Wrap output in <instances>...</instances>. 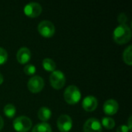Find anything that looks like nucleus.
Returning <instances> with one entry per match:
<instances>
[{
	"label": "nucleus",
	"mask_w": 132,
	"mask_h": 132,
	"mask_svg": "<svg viewBox=\"0 0 132 132\" xmlns=\"http://www.w3.org/2000/svg\"><path fill=\"white\" fill-rule=\"evenodd\" d=\"M63 96H64L65 101L68 104H74L80 101L81 97V94H80L79 88L77 86L70 85L65 89Z\"/></svg>",
	"instance_id": "2"
},
{
	"label": "nucleus",
	"mask_w": 132,
	"mask_h": 132,
	"mask_svg": "<svg viewBox=\"0 0 132 132\" xmlns=\"http://www.w3.org/2000/svg\"><path fill=\"white\" fill-rule=\"evenodd\" d=\"M98 104L97 99L92 95H88L85 97L82 102L83 108L87 111H94Z\"/></svg>",
	"instance_id": "10"
},
{
	"label": "nucleus",
	"mask_w": 132,
	"mask_h": 132,
	"mask_svg": "<svg viewBox=\"0 0 132 132\" xmlns=\"http://www.w3.org/2000/svg\"><path fill=\"white\" fill-rule=\"evenodd\" d=\"M32 127V121L27 116H19L13 121V128L19 132L28 131Z\"/></svg>",
	"instance_id": "3"
},
{
	"label": "nucleus",
	"mask_w": 132,
	"mask_h": 132,
	"mask_svg": "<svg viewBox=\"0 0 132 132\" xmlns=\"http://www.w3.org/2000/svg\"><path fill=\"white\" fill-rule=\"evenodd\" d=\"M36 71V68L33 64H27L24 67V72L27 75H33Z\"/></svg>",
	"instance_id": "19"
},
{
	"label": "nucleus",
	"mask_w": 132,
	"mask_h": 132,
	"mask_svg": "<svg viewBox=\"0 0 132 132\" xmlns=\"http://www.w3.org/2000/svg\"><path fill=\"white\" fill-rule=\"evenodd\" d=\"M118 108H119L118 103L114 99L107 100L103 105V109L104 113L108 115H112L116 114L118 110Z\"/></svg>",
	"instance_id": "11"
},
{
	"label": "nucleus",
	"mask_w": 132,
	"mask_h": 132,
	"mask_svg": "<svg viewBox=\"0 0 132 132\" xmlns=\"http://www.w3.org/2000/svg\"><path fill=\"white\" fill-rule=\"evenodd\" d=\"M8 59V53L3 48L0 47V64H3L7 61Z\"/></svg>",
	"instance_id": "20"
},
{
	"label": "nucleus",
	"mask_w": 132,
	"mask_h": 132,
	"mask_svg": "<svg viewBox=\"0 0 132 132\" xmlns=\"http://www.w3.org/2000/svg\"><path fill=\"white\" fill-rule=\"evenodd\" d=\"M73 126L72 118L67 114H61L57 119V127L62 132L69 131Z\"/></svg>",
	"instance_id": "9"
},
{
	"label": "nucleus",
	"mask_w": 132,
	"mask_h": 132,
	"mask_svg": "<svg viewBox=\"0 0 132 132\" xmlns=\"http://www.w3.org/2000/svg\"><path fill=\"white\" fill-rule=\"evenodd\" d=\"M84 132H102V125L96 118L87 119L84 125Z\"/></svg>",
	"instance_id": "7"
},
{
	"label": "nucleus",
	"mask_w": 132,
	"mask_h": 132,
	"mask_svg": "<svg viewBox=\"0 0 132 132\" xmlns=\"http://www.w3.org/2000/svg\"><path fill=\"white\" fill-rule=\"evenodd\" d=\"M16 58H17V60L19 61V63H27L31 58V52H30L29 49L26 46L21 47L17 52Z\"/></svg>",
	"instance_id": "12"
},
{
	"label": "nucleus",
	"mask_w": 132,
	"mask_h": 132,
	"mask_svg": "<svg viewBox=\"0 0 132 132\" xmlns=\"http://www.w3.org/2000/svg\"><path fill=\"white\" fill-rule=\"evenodd\" d=\"M16 108L12 104H7L4 107V113L9 118H12L15 114Z\"/></svg>",
	"instance_id": "18"
},
{
	"label": "nucleus",
	"mask_w": 132,
	"mask_h": 132,
	"mask_svg": "<svg viewBox=\"0 0 132 132\" xmlns=\"http://www.w3.org/2000/svg\"><path fill=\"white\" fill-rule=\"evenodd\" d=\"M38 31L44 37H51L55 32L54 24L49 20H43L38 25Z\"/></svg>",
	"instance_id": "5"
},
{
	"label": "nucleus",
	"mask_w": 132,
	"mask_h": 132,
	"mask_svg": "<svg viewBox=\"0 0 132 132\" xmlns=\"http://www.w3.org/2000/svg\"><path fill=\"white\" fill-rule=\"evenodd\" d=\"M24 12L29 17H37L42 12V6L39 3L36 2H29L24 7Z\"/></svg>",
	"instance_id": "8"
},
{
	"label": "nucleus",
	"mask_w": 132,
	"mask_h": 132,
	"mask_svg": "<svg viewBox=\"0 0 132 132\" xmlns=\"http://www.w3.org/2000/svg\"><path fill=\"white\" fill-rule=\"evenodd\" d=\"M129 131V129L128 128L127 125H120L118 128H117V132H128Z\"/></svg>",
	"instance_id": "22"
},
{
	"label": "nucleus",
	"mask_w": 132,
	"mask_h": 132,
	"mask_svg": "<svg viewBox=\"0 0 132 132\" xmlns=\"http://www.w3.org/2000/svg\"><path fill=\"white\" fill-rule=\"evenodd\" d=\"M123 59L125 63L128 65H131L132 63V46L129 45L123 53Z\"/></svg>",
	"instance_id": "16"
},
{
	"label": "nucleus",
	"mask_w": 132,
	"mask_h": 132,
	"mask_svg": "<svg viewBox=\"0 0 132 132\" xmlns=\"http://www.w3.org/2000/svg\"><path fill=\"white\" fill-rule=\"evenodd\" d=\"M32 132H52V129L48 123L41 122L36 124L33 127Z\"/></svg>",
	"instance_id": "14"
},
{
	"label": "nucleus",
	"mask_w": 132,
	"mask_h": 132,
	"mask_svg": "<svg viewBox=\"0 0 132 132\" xmlns=\"http://www.w3.org/2000/svg\"><path fill=\"white\" fill-rule=\"evenodd\" d=\"M101 125H103L108 129H112L115 125V121L111 117H103L101 120Z\"/></svg>",
	"instance_id": "17"
},
{
	"label": "nucleus",
	"mask_w": 132,
	"mask_h": 132,
	"mask_svg": "<svg viewBox=\"0 0 132 132\" xmlns=\"http://www.w3.org/2000/svg\"><path fill=\"white\" fill-rule=\"evenodd\" d=\"M2 82H3V76H2V74L0 73V84H1Z\"/></svg>",
	"instance_id": "25"
},
{
	"label": "nucleus",
	"mask_w": 132,
	"mask_h": 132,
	"mask_svg": "<svg viewBox=\"0 0 132 132\" xmlns=\"http://www.w3.org/2000/svg\"><path fill=\"white\" fill-rule=\"evenodd\" d=\"M27 87L31 92L38 93L44 87V80L40 76L35 75L29 80Z\"/></svg>",
	"instance_id": "6"
},
{
	"label": "nucleus",
	"mask_w": 132,
	"mask_h": 132,
	"mask_svg": "<svg viewBox=\"0 0 132 132\" xmlns=\"http://www.w3.org/2000/svg\"><path fill=\"white\" fill-rule=\"evenodd\" d=\"M50 82L52 87L55 89H60L66 83L65 74L60 70H55L50 76Z\"/></svg>",
	"instance_id": "4"
},
{
	"label": "nucleus",
	"mask_w": 132,
	"mask_h": 132,
	"mask_svg": "<svg viewBox=\"0 0 132 132\" xmlns=\"http://www.w3.org/2000/svg\"><path fill=\"white\" fill-rule=\"evenodd\" d=\"M118 20L120 22V24H126V22L128 21V16L124 12H121L118 15Z\"/></svg>",
	"instance_id": "21"
},
{
	"label": "nucleus",
	"mask_w": 132,
	"mask_h": 132,
	"mask_svg": "<svg viewBox=\"0 0 132 132\" xmlns=\"http://www.w3.org/2000/svg\"><path fill=\"white\" fill-rule=\"evenodd\" d=\"M51 114H52V111L47 107H42L38 111V117L43 122L48 121L50 118Z\"/></svg>",
	"instance_id": "13"
},
{
	"label": "nucleus",
	"mask_w": 132,
	"mask_h": 132,
	"mask_svg": "<svg viewBox=\"0 0 132 132\" xmlns=\"http://www.w3.org/2000/svg\"><path fill=\"white\" fill-rule=\"evenodd\" d=\"M131 38V28L127 24L118 25L113 32V39L118 44H125Z\"/></svg>",
	"instance_id": "1"
},
{
	"label": "nucleus",
	"mask_w": 132,
	"mask_h": 132,
	"mask_svg": "<svg viewBox=\"0 0 132 132\" xmlns=\"http://www.w3.org/2000/svg\"><path fill=\"white\" fill-rule=\"evenodd\" d=\"M43 67L47 71H53L56 69V63L50 58H45L43 60Z\"/></svg>",
	"instance_id": "15"
},
{
	"label": "nucleus",
	"mask_w": 132,
	"mask_h": 132,
	"mask_svg": "<svg viewBox=\"0 0 132 132\" xmlns=\"http://www.w3.org/2000/svg\"><path fill=\"white\" fill-rule=\"evenodd\" d=\"M131 115H130V117L128 118V129H129V131H131Z\"/></svg>",
	"instance_id": "23"
},
{
	"label": "nucleus",
	"mask_w": 132,
	"mask_h": 132,
	"mask_svg": "<svg viewBox=\"0 0 132 132\" xmlns=\"http://www.w3.org/2000/svg\"><path fill=\"white\" fill-rule=\"evenodd\" d=\"M3 126H4V120L2 118V116H0V130H2Z\"/></svg>",
	"instance_id": "24"
}]
</instances>
